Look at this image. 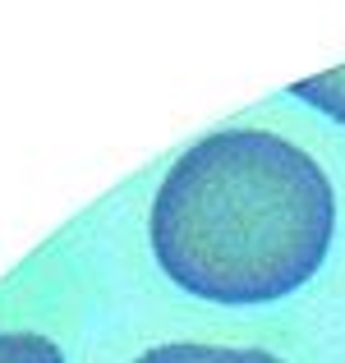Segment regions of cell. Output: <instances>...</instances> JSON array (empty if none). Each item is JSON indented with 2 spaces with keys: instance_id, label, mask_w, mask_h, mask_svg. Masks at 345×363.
Masks as SVG:
<instances>
[{
  "instance_id": "6da1fadb",
  "label": "cell",
  "mask_w": 345,
  "mask_h": 363,
  "mask_svg": "<svg viewBox=\"0 0 345 363\" xmlns=\"http://www.w3.org/2000/svg\"><path fill=\"white\" fill-rule=\"evenodd\" d=\"M148 230L180 290L212 303H272L322 267L336 198L322 166L295 143L221 129L166 170Z\"/></svg>"
},
{
  "instance_id": "7a4b0ae2",
  "label": "cell",
  "mask_w": 345,
  "mask_h": 363,
  "mask_svg": "<svg viewBox=\"0 0 345 363\" xmlns=\"http://www.w3.org/2000/svg\"><path fill=\"white\" fill-rule=\"evenodd\" d=\"M133 363H281V359L244 345H157Z\"/></svg>"
},
{
  "instance_id": "3957f363",
  "label": "cell",
  "mask_w": 345,
  "mask_h": 363,
  "mask_svg": "<svg viewBox=\"0 0 345 363\" xmlns=\"http://www.w3.org/2000/svg\"><path fill=\"white\" fill-rule=\"evenodd\" d=\"M290 97H304L309 106L327 111L332 120L345 124V65H341V69L318 74V79H300V83L290 88Z\"/></svg>"
},
{
  "instance_id": "277c9868",
  "label": "cell",
  "mask_w": 345,
  "mask_h": 363,
  "mask_svg": "<svg viewBox=\"0 0 345 363\" xmlns=\"http://www.w3.org/2000/svg\"><path fill=\"white\" fill-rule=\"evenodd\" d=\"M0 363H65V354L37 331H0Z\"/></svg>"
}]
</instances>
